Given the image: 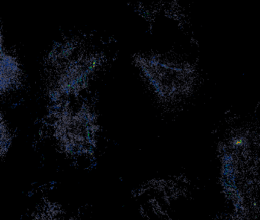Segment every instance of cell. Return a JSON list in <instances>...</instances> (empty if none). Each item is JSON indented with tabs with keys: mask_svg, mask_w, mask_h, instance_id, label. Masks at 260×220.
Listing matches in <instances>:
<instances>
[{
	"mask_svg": "<svg viewBox=\"0 0 260 220\" xmlns=\"http://www.w3.org/2000/svg\"><path fill=\"white\" fill-rule=\"evenodd\" d=\"M11 145V138L9 134L7 125L4 123V119L2 117V123H1V155L7 152L9 148Z\"/></svg>",
	"mask_w": 260,
	"mask_h": 220,
	"instance_id": "obj_3",
	"label": "cell"
},
{
	"mask_svg": "<svg viewBox=\"0 0 260 220\" xmlns=\"http://www.w3.org/2000/svg\"><path fill=\"white\" fill-rule=\"evenodd\" d=\"M140 69L153 89L162 98L168 99L182 92L186 82L185 67L160 59L156 56L138 60Z\"/></svg>",
	"mask_w": 260,
	"mask_h": 220,
	"instance_id": "obj_1",
	"label": "cell"
},
{
	"mask_svg": "<svg viewBox=\"0 0 260 220\" xmlns=\"http://www.w3.org/2000/svg\"><path fill=\"white\" fill-rule=\"evenodd\" d=\"M21 70L16 58L10 53L1 52V92H8L20 79Z\"/></svg>",
	"mask_w": 260,
	"mask_h": 220,
	"instance_id": "obj_2",
	"label": "cell"
},
{
	"mask_svg": "<svg viewBox=\"0 0 260 220\" xmlns=\"http://www.w3.org/2000/svg\"><path fill=\"white\" fill-rule=\"evenodd\" d=\"M57 184V182L56 181H51L49 183V185H51V186H55V185Z\"/></svg>",
	"mask_w": 260,
	"mask_h": 220,
	"instance_id": "obj_5",
	"label": "cell"
},
{
	"mask_svg": "<svg viewBox=\"0 0 260 220\" xmlns=\"http://www.w3.org/2000/svg\"><path fill=\"white\" fill-rule=\"evenodd\" d=\"M34 194H35L34 191H28V197H32V196L34 195Z\"/></svg>",
	"mask_w": 260,
	"mask_h": 220,
	"instance_id": "obj_4",
	"label": "cell"
}]
</instances>
